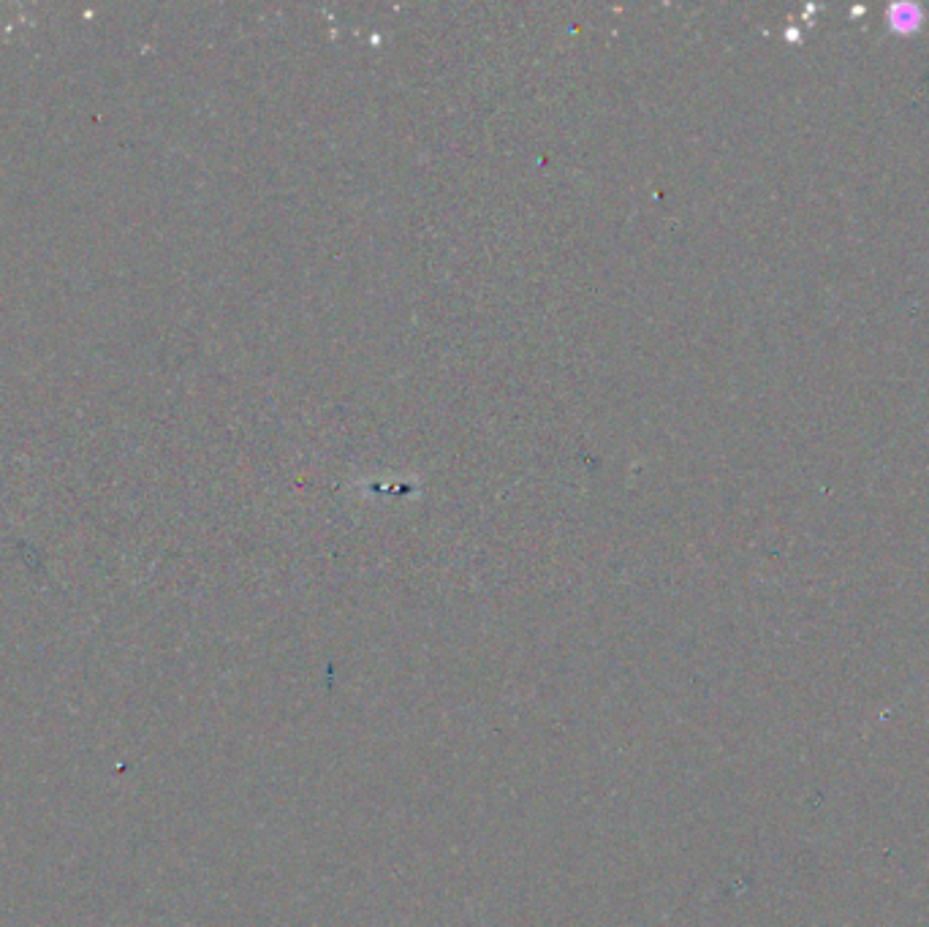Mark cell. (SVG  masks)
Returning <instances> with one entry per match:
<instances>
[{
    "label": "cell",
    "mask_w": 929,
    "mask_h": 927,
    "mask_svg": "<svg viewBox=\"0 0 929 927\" xmlns=\"http://www.w3.org/2000/svg\"><path fill=\"white\" fill-rule=\"evenodd\" d=\"M888 20H892V25L899 27V31H908V27H916V22H919V9L910 3H899L892 9Z\"/></svg>",
    "instance_id": "6da1fadb"
}]
</instances>
